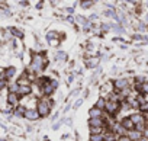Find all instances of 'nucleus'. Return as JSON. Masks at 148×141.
I'll return each instance as SVG.
<instances>
[{"label": "nucleus", "mask_w": 148, "mask_h": 141, "mask_svg": "<svg viewBox=\"0 0 148 141\" xmlns=\"http://www.w3.org/2000/svg\"><path fill=\"white\" fill-rule=\"evenodd\" d=\"M52 106H54V100H52L51 98H45V96H42V98L36 102V108H35V109H36L39 118H45V116L49 115Z\"/></svg>", "instance_id": "1"}, {"label": "nucleus", "mask_w": 148, "mask_h": 141, "mask_svg": "<svg viewBox=\"0 0 148 141\" xmlns=\"http://www.w3.org/2000/svg\"><path fill=\"white\" fill-rule=\"evenodd\" d=\"M45 64H47V60L42 54H34L32 55V60H31V65L28 67V70L31 73H39L45 68Z\"/></svg>", "instance_id": "2"}, {"label": "nucleus", "mask_w": 148, "mask_h": 141, "mask_svg": "<svg viewBox=\"0 0 148 141\" xmlns=\"http://www.w3.org/2000/svg\"><path fill=\"white\" fill-rule=\"evenodd\" d=\"M103 111H106V113H108L109 116L116 115L118 111H119V102H110V100H106V105H105V109H103Z\"/></svg>", "instance_id": "3"}, {"label": "nucleus", "mask_w": 148, "mask_h": 141, "mask_svg": "<svg viewBox=\"0 0 148 141\" xmlns=\"http://www.w3.org/2000/svg\"><path fill=\"white\" fill-rule=\"evenodd\" d=\"M112 85H113V87H115L118 92H121V90H123V89H128L129 82H128V79H116Z\"/></svg>", "instance_id": "4"}, {"label": "nucleus", "mask_w": 148, "mask_h": 141, "mask_svg": "<svg viewBox=\"0 0 148 141\" xmlns=\"http://www.w3.org/2000/svg\"><path fill=\"white\" fill-rule=\"evenodd\" d=\"M23 118H26L28 121H36V119H39V115H38L36 109H34V108H26Z\"/></svg>", "instance_id": "5"}, {"label": "nucleus", "mask_w": 148, "mask_h": 141, "mask_svg": "<svg viewBox=\"0 0 148 141\" xmlns=\"http://www.w3.org/2000/svg\"><path fill=\"white\" fill-rule=\"evenodd\" d=\"M89 127L90 128H105V121H103V118H90Z\"/></svg>", "instance_id": "6"}, {"label": "nucleus", "mask_w": 148, "mask_h": 141, "mask_svg": "<svg viewBox=\"0 0 148 141\" xmlns=\"http://www.w3.org/2000/svg\"><path fill=\"white\" fill-rule=\"evenodd\" d=\"M129 119L132 121V124L136 127V125H141V124H144L145 122V118H144V115L142 113H139V112H136V113H132L131 116H129Z\"/></svg>", "instance_id": "7"}, {"label": "nucleus", "mask_w": 148, "mask_h": 141, "mask_svg": "<svg viewBox=\"0 0 148 141\" xmlns=\"http://www.w3.org/2000/svg\"><path fill=\"white\" fill-rule=\"evenodd\" d=\"M8 103L10 108L19 106V95L18 93H9L8 95Z\"/></svg>", "instance_id": "8"}, {"label": "nucleus", "mask_w": 148, "mask_h": 141, "mask_svg": "<svg viewBox=\"0 0 148 141\" xmlns=\"http://www.w3.org/2000/svg\"><path fill=\"white\" fill-rule=\"evenodd\" d=\"M119 124L122 125V128H123L126 132H128V131H132V129H135V125L132 124V121L129 119V116H128V118H123V119H122Z\"/></svg>", "instance_id": "9"}, {"label": "nucleus", "mask_w": 148, "mask_h": 141, "mask_svg": "<svg viewBox=\"0 0 148 141\" xmlns=\"http://www.w3.org/2000/svg\"><path fill=\"white\" fill-rule=\"evenodd\" d=\"M126 137L129 138V141H139L141 137H142V132H139L136 129H132V131H128L126 132Z\"/></svg>", "instance_id": "10"}, {"label": "nucleus", "mask_w": 148, "mask_h": 141, "mask_svg": "<svg viewBox=\"0 0 148 141\" xmlns=\"http://www.w3.org/2000/svg\"><path fill=\"white\" fill-rule=\"evenodd\" d=\"M118 138L119 137L113 131H110V129H106L103 132V141H118Z\"/></svg>", "instance_id": "11"}, {"label": "nucleus", "mask_w": 148, "mask_h": 141, "mask_svg": "<svg viewBox=\"0 0 148 141\" xmlns=\"http://www.w3.org/2000/svg\"><path fill=\"white\" fill-rule=\"evenodd\" d=\"M15 83H16L19 87H22V86H31V80L26 77V74H25V73H23V74H22V76H21Z\"/></svg>", "instance_id": "12"}, {"label": "nucleus", "mask_w": 148, "mask_h": 141, "mask_svg": "<svg viewBox=\"0 0 148 141\" xmlns=\"http://www.w3.org/2000/svg\"><path fill=\"white\" fill-rule=\"evenodd\" d=\"M15 74H16V68H15L13 65H10V67H6V68H5V79H6V80H10Z\"/></svg>", "instance_id": "13"}, {"label": "nucleus", "mask_w": 148, "mask_h": 141, "mask_svg": "<svg viewBox=\"0 0 148 141\" xmlns=\"http://www.w3.org/2000/svg\"><path fill=\"white\" fill-rule=\"evenodd\" d=\"M89 113H90V118H103L105 116V112L97 109V108H95V106L89 111Z\"/></svg>", "instance_id": "14"}, {"label": "nucleus", "mask_w": 148, "mask_h": 141, "mask_svg": "<svg viewBox=\"0 0 148 141\" xmlns=\"http://www.w3.org/2000/svg\"><path fill=\"white\" fill-rule=\"evenodd\" d=\"M32 93V89H31V86H22V87H19V90H18V95H19V98L22 96H28V95H31Z\"/></svg>", "instance_id": "15"}, {"label": "nucleus", "mask_w": 148, "mask_h": 141, "mask_svg": "<svg viewBox=\"0 0 148 141\" xmlns=\"http://www.w3.org/2000/svg\"><path fill=\"white\" fill-rule=\"evenodd\" d=\"M25 111H26V108H25V106H16V109L13 111V115H15L16 118H23Z\"/></svg>", "instance_id": "16"}, {"label": "nucleus", "mask_w": 148, "mask_h": 141, "mask_svg": "<svg viewBox=\"0 0 148 141\" xmlns=\"http://www.w3.org/2000/svg\"><path fill=\"white\" fill-rule=\"evenodd\" d=\"M99 61H100V58L99 57H92V58H89L87 60V64H89V67H96L97 64H99Z\"/></svg>", "instance_id": "17"}, {"label": "nucleus", "mask_w": 148, "mask_h": 141, "mask_svg": "<svg viewBox=\"0 0 148 141\" xmlns=\"http://www.w3.org/2000/svg\"><path fill=\"white\" fill-rule=\"evenodd\" d=\"M105 105H106V99H105V98H100V99H97V102H96L95 108H97V109L103 111V109H105Z\"/></svg>", "instance_id": "18"}, {"label": "nucleus", "mask_w": 148, "mask_h": 141, "mask_svg": "<svg viewBox=\"0 0 148 141\" xmlns=\"http://www.w3.org/2000/svg\"><path fill=\"white\" fill-rule=\"evenodd\" d=\"M105 131H106L105 128H90V135H100Z\"/></svg>", "instance_id": "19"}, {"label": "nucleus", "mask_w": 148, "mask_h": 141, "mask_svg": "<svg viewBox=\"0 0 148 141\" xmlns=\"http://www.w3.org/2000/svg\"><path fill=\"white\" fill-rule=\"evenodd\" d=\"M55 60H58V61H64V60H67V54H65L64 51H58V52L55 54Z\"/></svg>", "instance_id": "20"}, {"label": "nucleus", "mask_w": 148, "mask_h": 141, "mask_svg": "<svg viewBox=\"0 0 148 141\" xmlns=\"http://www.w3.org/2000/svg\"><path fill=\"white\" fill-rule=\"evenodd\" d=\"M95 5V2H90V0H84V2H80V6L83 8V9H89V8H92Z\"/></svg>", "instance_id": "21"}, {"label": "nucleus", "mask_w": 148, "mask_h": 141, "mask_svg": "<svg viewBox=\"0 0 148 141\" xmlns=\"http://www.w3.org/2000/svg\"><path fill=\"white\" fill-rule=\"evenodd\" d=\"M8 87H9V93H18V90H19V86L16 83H12Z\"/></svg>", "instance_id": "22"}, {"label": "nucleus", "mask_w": 148, "mask_h": 141, "mask_svg": "<svg viewBox=\"0 0 148 141\" xmlns=\"http://www.w3.org/2000/svg\"><path fill=\"white\" fill-rule=\"evenodd\" d=\"M9 31H10V34H13V35L18 36V38H22V36H23V32H19V29H16V28H10Z\"/></svg>", "instance_id": "23"}, {"label": "nucleus", "mask_w": 148, "mask_h": 141, "mask_svg": "<svg viewBox=\"0 0 148 141\" xmlns=\"http://www.w3.org/2000/svg\"><path fill=\"white\" fill-rule=\"evenodd\" d=\"M9 86V82L6 80V79H2L0 80V90H3V89H6Z\"/></svg>", "instance_id": "24"}, {"label": "nucleus", "mask_w": 148, "mask_h": 141, "mask_svg": "<svg viewBox=\"0 0 148 141\" xmlns=\"http://www.w3.org/2000/svg\"><path fill=\"white\" fill-rule=\"evenodd\" d=\"M90 141H103V134H100V135H90Z\"/></svg>", "instance_id": "25"}, {"label": "nucleus", "mask_w": 148, "mask_h": 141, "mask_svg": "<svg viewBox=\"0 0 148 141\" xmlns=\"http://www.w3.org/2000/svg\"><path fill=\"white\" fill-rule=\"evenodd\" d=\"M139 111L141 112H148V102H144L139 105Z\"/></svg>", "instance_id": "26"}, {"label": "nucleus", "mask_w": 148, "mask_h": 141, "mask_svg": "<svg viewBox=\"0 0 148 141\" xmlns=\"http://www.w3.org/2000/svg\"><path fill=\"white\" fill-rule=\"evenodd\" d=\"M141 92L145 93V95H148V83H142L141 85Z\"/></svg>", "instance_id": "27"}, {"label": "nucleus", "mask_w": 148, "mask_h": 141, "mask_svg": "<svg viewBox=\"0 0 148 141\" xmlns=\"http://www.w3.org/2000/svg\"><path fill=\"white\" fill-rule=\"evenodd\" d=\"M49 44H51L52 47H57V45L60 44V41H58V39H49Z\"/></svg>", "instance_id": "28"}, {"label": "nucleus", "mask_w": 148, "mask_h": 141, "mask_svg": "<svg viewBox=\"0 0 148 141\" xmlns=\"http://www.w3.org/2000/svg\"><path fill=\"white\" fill-rule=\"evenodd\" d=\"M82 103H83V99H77V102L74 103V109H77V108H79Z\"/></svg>", "instance_id": "29"}, {"label": "nucleus", "mask_w": 148, "mask_h": 141, "mask_svg": "<svg viewBox=\"0 0 148 141\" xmlns=\"http://www.w3.org/2000/svg\"><path fill=\"white\" fill-rule=\"evenodd\" d=\"M118 141H129V138H128L126 135H123V137H119V138H118Z\"/></svg>", "instance_id": "30"}, {"label": "nucleus", "mask_w": 148, "mask_h": 141, "mask_svg": "<svg viewBox=\"0 0 148 141\" xmlns=\"http://www.w3.org/2000/svg\"><path fill=\"white\" fill-rule=\"evenodd\" d=\"M109 28H110V26H109V25H106V23H105V25H102V29H105V31H108Z\"/></svg>", "instance_id": "31"}, {"label": "nucleus", "mask_w": 148, "mask_h": 141, "mask_svg": "<svg viewBox=\"0 0 148 141\" xmlns=\"http://www.w3.org/2000/svg\"><path fill=\"white\" fill-rule=\"evenodd\" d=\"M67 12H68V13H73L74 9H73V8H67Z\"/></svg>", "instance_id": "32"}, {"label": "nucleus", "mask_w": 148, "mask_h": 141, "mask_svg": "<svg viewBox=\"0 0 148 141\" xmlns=\"http://www.w3.org/2000/svg\"><path fill=\"white\" fill-rule=\"evenodd\" d=\"M139 141H148V138H145V137H144V135H142V137H141V140H139Z\"/></svg>", "instance_id": "33"}]
</instances>
